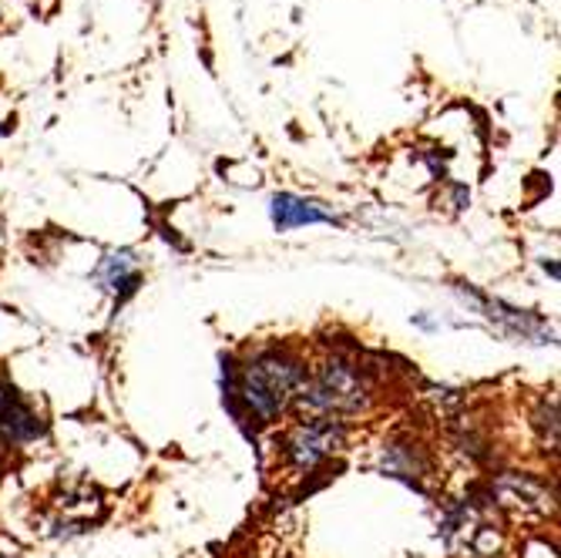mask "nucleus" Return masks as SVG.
I'll list each match as a JSON object with an SVG mask.
<instances>
[{
  "mask_svg": "<svg viewBox=\"0 0 561 558\" xmlns=\"http://www.w3.org/2000/svg\"><path fill=\"white\" fill-rule=\"evenodd\" d=\"M296 394L313 418H340L367 411L374 400V384L356 361L330 353L313 367V374H306Z\"/></svg>",
  "mask_w": 561,
  "mask_h": 558,
  "instance_id": "1",
  "label": "nucleus"
},
{
  "mask_svg": "<svg viewBox=\"0 0 561 558\" xmlns=\"http://www.w3.org/2000/svg\"><path fill=\"white\" fill-rule=\"evenodd\" d=\"M306 364L289 350H266L239 371L236 390L245 408L260 421H276L289 397L302 387Z\"/></svg>",
  "mask_w": 561,
  "mask_h": 558,
  "instance_id": "2",
  "label": "nucleus"
},
{
  "mask_svg": "<svg viewBox=\"0 0 561 558\" xmlns=\"http://www.w3.org/2000/svg\"><path fill=\"white\" fill-rule=\"evenodd\" d=\"M346 444V424L336 418H310L289 428L283 437V458L293 471H313Z\"/></svg>",
  "mask_w": 561,
  "mask_h": 558,
  "instance_id": "3",
  "label": "nucleus"
},
{
  "mask_svg": "<svg viewBox=\"0 0 561 558\" xmlns=\"http://www.w3.org/2000/svg\"><path fill=\"white\" fill-rule=\"evenodd\" d=\"M461 296L471 303V307H478L488 320L501 323L507 333L528 337V340H538V343L551 340V333H545V323H541L538 317L525 314V310H512V307H504L501 299H488V296H481V293H474V289H461Z\"/></svg>",
  "mask_w": 561,
  "mask_h": 558,
  "instance_id": "4",
  "label": "nucleus"
},
{
  "mask_svg": "<svg viewBox=\"0 0 561 558\" xmlns=\"http://www.w3.org/2000/svg\"><path fill=\"white\" fill-rule=\"evenodd\" d=\"M273 223L279 232H289L296 226H317V223H336L333 213L320 209L317 202H306V198H296V195H276L273 198Z\"/></svg>",
  "mask_w": 561,
  "mask_h": 558,
  "instance_id": "5",
  "label": "nucleus"
},
{
  "mask_svg": "<svg viewBox=\"0 0 561 558\" xmlns=\"http://www.w3.org/2000/svg\"><path fill=\"white\" fill-rule=\"evenodd\" d=\"M383 465H387V471H393L397 478H421V475L431 471V462H427L424 447L407 444V441L387 444V451H383Z\"/></svg>",
  "mask_w": 561,
  "mask_h": 558,
  "instance_id": "6",
  "label": "nucleus"
},
{
  "mask_svg": "<svg viewBox=\"0 0 561 558\" xmlns=\"http://www.w3.org/2000/svg\"><path fill=\"white\" fill-rule=\"evenodd\" d=\"M497 494H501L504 501L518 504V509H538V512H545V501H548L545 491H541V485H535L531 478H518V475L501 478Z\"/></svg>",
  "mask_w": 561,
  "mask_h": 558,
  "instance_id": "7",
  "label": "nucleus"
},
{
  "mask_svg": "<svg viewBox=\"0 0 561 558\" xmlns=\"http://www.w3.org/2000/svg\"><path fill=\"white\" fill-rule=\"evenodd\" d=\"M98 280L105 283L108 289H135L138 283V266L128 252H112L105 257V263L98 266Z\"/></svg>",
  "mask_w": 561,
  "mask_h": 558,
  "instance_id": "8",
  "label": "nucleus"
},
{
  "mask_svg": "<svg viewBox=\"0 0 561 558\" xmlns=\"http://www.w3.org/2000/svg\"><path fill=\"white\" fill-rule=\"evenodd\" d=\"M535 428L541 431V441L545 444H558V414H554V400L551 403H541V411L535 414Z\"/></svg>",
  "mask_w": 561,
  "mask_h": 558,
  "instance_id": "9",
  "label": "nucleus"
}]
</instances>
